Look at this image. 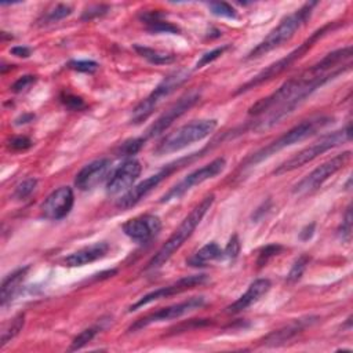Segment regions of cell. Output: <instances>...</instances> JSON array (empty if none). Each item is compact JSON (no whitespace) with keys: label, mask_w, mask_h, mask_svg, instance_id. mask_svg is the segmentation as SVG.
Wrapping results in <instances>:
<instances>
[{"label":"cell","mask_w":353,"mask_h":353,"mask_svg":"<svg viewBox=\"0 0 353 353\" xmlns=\"http://www.w3.org/2000/svg\"><path fill=\"white\" fill-rule=\"evenodd\" d=\"M352 47L338 48L317 63L305 69L298 76L283 83L274 92L256 101L248 110L251 116H262L254 125V131H265L299 106L316 90L342 74L350 68Z\"/></svg>","instance_id":"cell-1"},{"label":"cell","mask_w":353,"mask_h":353,"mask_svg":"<svg viewBox=\"0 0 353 353\" xmlns=\"http://www.w3.org/2000/svg\"><path fill=\"white\" fill-rule=\"evenodd\" d=\"M215 196L211 193L205 196L181 222V225L175 229V232L168 237V240L160 247V250L150 258L146 265V270H156L161 268L182 245L183 243L192 236L197 225L201 222L207 211L211 208Z\"/></svg>","instance_id":"cell-2"},{"label":"cell","mask_w":353,"mask_h":353,"mask_svg":"<svg viewBox=\"0 0 353 353\" xmlns=\"http://www.w3.org/2000/svg\"><path fill=\"white\" fill-rule=\"evenodd\" d=\"M331 123H332V117H330V116H314V117L302 120L299 124L290 128L287 132L280 135L277 139H274L273 142H270L265 148H262L258 152L248 156L244 160V164H241V167L245 168V167L256 165L258 163L270 157L276 152L309 138L310 135L316 134L319 130H323L324 127H327Z\"/></svg>","instance_id":"cell-3"},{"label":"cell","mask_w":353,"mask_h":353,"mask_svg":"<svg viewBox=\"0 0 353 353\" xmlns=\"http://www.w3.org/2000/svg\"><path fill=\"white\" fill-rule=\"evenodd\" d=\"M316 6H317V1L305 3L301 8H298L292 14L284 17L280 21V23L276 28H273L268 33V36L250 51L247 58L248 59L259 58V57L281 47L284 43H287L295 34V32L299 30L307 22V19L310 18L313 8Z\"/></svg>","instance_id":"cell-4"},{"label":"cell","mask_w":353,"mask_h":353,"mask_svg":"<svg viewBox=\"0 0 353 353\" xmlns=\"http://www.w3.org/2000/svg\"><path fill=\"white\" fill-rule=\"evenodd\" d=\"M338 25H339V23H336V22H330V23L321 26L320 29H317L316 32H313L302 44H299L295 50H292L287 57H284V58H281V59L273 62L272 65H269L268 68H265L263 70H261L258 74H255L251 80H248V81L244 83L241 87H239L234 94H236V95L243 94V92H245V91H248V90H252L254 87H258V85H261V84H263V83H266V81L274 79L276 76L281 74V73L285 72L292 63H295L299 58H302V57L314 46V43H316L317 40H320L323 36H325L330 30H332V29L336 28Z\"/></svg>","instance_id":"cell-5"},{"label":"cell","mask_w":353,"mask_h":353,"mask_svg":"<svg viewBox=\"0 0 353 353\" xmlns=\"http://www.w3.org/2000/svg\"><path fill=\"white\" fill-rule=\"evenodd\" d=\"M218 127V121L215 119H203L190 121L175 131L165 135L154 148L153 153L156 156L170 154L178 152L194 142H199L208 135H211Z\"/></svg>","instance_id":"cell-6"},{"label":"cell","mask_w":353,"mask_h":353,"mask_svg":"<svg viewBox=\"0 0 353 353\" xmlns=\"http://www.w3.org/2000/svg\"><path fill=\"white\" fill-rule=\"evenodd\" d=\"M350 139H352V131H350V123H347L343 130H339V131H335V132H331V134H327V135L321 137L320 139H317L312 145L306 146L305 149L299 150L296 154H294L292 157H290L288 160L281 163L274 170V174L280 175V174H285L288 171H292L298 167H302V165L313 161L316 157L325 153L327 150L343 143L345 141H350Z\"/></svg>","instance_id":"cell-7"},{"label":"cell","mask_w":353,"mask_h":353,"mask_svg":"<svg viewBox=\"0 0 353 353\" xmlns=\"http://www.w3.org/2000/svg\"><path fill=\"white\" fill-rule=\"evenodd\" d=\"M203 152L199 153H192L186 157H182L179 160H175L170 164H167L165 167H163L161 170H159L156 174L148 176L146 179L141 181L139 183H137L135 186H132L131 189H128L117 201V207L121 210H127L134 207L135 204H138L142 199H145L154 188H157L160 185V182H163L167 176H170L174 171L190 164L192 161H194L197 157L201 156Z\"/></svg>","instance_id":"cell-8"},{"label":"cell","mask_w":353,"mask_h":353,"mask_svg":"<svg viewBox=\"0 0 353 353\" xmlns=\"http://www.w3.org/2000/svg\"><path fill=\"white\" fill-rule=\"evenodd\" d=\"M189 77V72L185 69H178L165 76L161 83L157 84V87L143 99L141 101L134 109L131 114V123L139 124L145 121L154 109L167 98L171 92H174L179 85H182Z\"/></svg>","instance_id":"cell-9"},{"label":"cell","mask_w":353,"mask_h":353,"mask_svg":"<svg viewBox=\"0 0 353 353\" xmlns=\"http://www.w3.org/2000/svg\"><path fill=\"white\" fill-rule=\"evenodd\" d=\"M352 159V152L346 150L342 152L330 160L320 164L317 168H314L312 172H309L303 179H301L292 189L294 194L305 196L307 193H312L317 190L331 175L342 170Z\"/></svg>","instance_id":"cell-10"},{"label":"cell","mask_w":353,"mask_h":353,"mask_svg":"<svg viewBox=\"0 0 353 353\" xmlns=\"http://www.w3.org/2000/svg\"><path fill=\"white\" fill-rule=\"evenodd\" d=\"M225 167H226V160L223 157L214 159L208 164L192 171L182 181H179L176 185H174L165 194L161 196L160 203H168L171 200H176V199L182 197L193 186L200 185L211 178H215L218 174H221L225 170Z\"/></svg>","instance_id":"cell-11"},{"label":"cell","mask_w":353,"mask_h":353,"mask_svg":"<svg viewBox=\"0 0 353 353\" xmlns=\"http://www.w3.org/2000/svg\"><path fill=\"white\" fill-rule=\"evenodd\" d=\"M204 303H205L204 296H192L179 303H174V305L157 309L156 312H152V313L135 320L134 324H131V327L128 328V331L135 332V331H139V330H142L150 324H154V323L179 319L196 309H200Z\"/></svg>","instance_id":"cell-12"},{"label":"cell","mask_w":353,"mask_h":353,"mask_svg":"<svg viewBox=\"0 0 353 353\" xmlns=\"http://www.w3.org/2000/svg\"><path fill=\"white\" fill-rule=\"evenodd\" d=\"M201 94L199 91H190L182 95L176 102H174L164 113H161L146 130L145 139L154 138L167 131L174 121H176L182 114H185L189 109H192L199 101Z\"/></svg>","instance_id":"cell-13"},{"label":"cell","mask_w":353,"mask_h":353,"mask_svg":"<svg viewBox=\"0 0 353 353\" xmlns=\"http://www.w3.org/2000/svg\"><path fill=\"white\" fill-rule=\"evenodd\" d=\"M208 281V276L207 274H192V276H185V277H181L179 280L171 283V284H167L164 287H160L143 296H141L134 305L130 306L128 312H134L145 305H149L154 301H160V299H164V298H170L172 295H178L181 292H185L188 290H192V288H196V287H200L203 284H205Z\"/></svg>","instance_id":"cell-14"},{"label":"cell","mask_w":353,"mask_h":353,"mask_svg":"<svg viewBox=\"0 0 353 353\" xmlns=\"http://www.w3.org/2000/svg\"><path fill=\"white\" fill-rule=\"evenodd\" d=\"M142 165L137 159H127L123 161L108 178L106 193L110 196L127 192L134 186V182L141 174Z\"/></svg>","instance_id":"cell-15"},{"label":"cell","mask_w":353,"mask_h":353,"mask_svg":"<svg viewBox=\"0 0 353 353\" xmlns=\"http://www.w3.org/2000/svg\"><path fill=\"white\" fill-rule=\"evenodd\" d=\"M73 204H74V194L72 188L61 186L52 190L46 197V200L40 207L41 215L46 219L59 221L70 212V210L73 208Z\"/></svg>","instance_id":"cell-16"},{"label":"cell","mask_w":353,"mask_h":353,"mask_svg":"<svg viewBox=\"0 0 353 353\" xmlns=\"http://www.w3.org/2000/svg\"><path fill=\"white\" fill-rule=\"evenodd\" d=\"M161 230V219L154 214H143L128 219L123 225V232L135 243H148Z\"/></svg>","instance_id":"cell-17"},{"label":"cell","mask_w":353,"mask_h":353,"mask_svg":"<svg viewBox=\"0 0 353 353\" xmlns=\"http://www.w3.org/2000/svg\"><path fill=\"white\" fill-rule=\"evenodd\" d=\"M112 161L109 159H98L85 164L74 178L79 190H91L110 176Z\"/></svg>","instance_id":"cell-18"},{"label":"cell","mask_w":353,"mask_h":353,"mask_svg":"<svg viewBox=\"0 0 353 353\" xmlns=\"http://www.w3.org/2000/svg\"><path fill=\"white\" fill-rule=\"evenodd\" d=\"M317 320H319L317 316H307V317H302V319H295L291 323H288L287 325L279 328L277 331H273V332L268 334L263 338L262 345L272 346V347L284 345L285 342L291 341L298 334H301L306 327H310L312 324H314Z\"/></svg>","instance_id":"cell-19"},{"label":"cell","mask_w":353,"mask_h":353,"mask_svg":"<svg viewBox=\"0 0 353 353\" xmlns=\"http://www.w3.org/2000/svg\"><path fill=\"white\" fill-rule=\"evenodd\" d=\"M109 251V244L106 241H97L90 245H85L70 255L63 258V265L68 268H77V266H84L87 263L95 262L98 259H102L106 256Z\"/></svg>","instance_id":"cell-20"},{"label":"cell","mask_w":353,"mask_h":353,"mask_svg":"<svg viewBox=\"0 0 353 353\" xmlns=\"http://www.w3.org/2000/svg\"><path fill=\"white\" fill-rule=\"evenodd\" d=\"M272 283L268 279H256L255 281H252L247 291L237 298L233 303H230L226 307L228 313H240L243 310H245L247 307H250L251 305H254L255 302H258L263 295L268 294V291L270 290Z\"/></svg>","instance_id":"cell-21"},{"label":"cell","mask_w":353,"mask_h":353,"mask_svg":"<svg viewBox=\"0 0 353 353\" xmlns=\"http://www.w3.org/2000/svg\"><path fill=\"white\" fill-rule=\"evenodd\" d=\"M29 270V266H23V268H18L17 270L11 272L10 274H7L3 281H1V290H0V302L1 306L4 307L8 302H11V299L15 296V294L18 292L23 279L26 277V273Z\"/></svg>","instance_id":"cell-22"},{"label":"cell","mask_w":353,"mask_h":353,"mask_svg":"<svg viewBox=\"0 0 353 353\" xmlns=\"http://www.w3.org/2000/svg\"><path fill=\"white\" fill-rule=\"evenodd\" d=\"M164 14L160 11H146L141 14V21L146 25V29L150 33H171V34H179L181 29L179 26L174 25L172 22L165 21Z\"/></svg>","instance_id":"cell-23"},{"label":"cell","mask_w":353,"mask_h":353,"mask_svg":"<svg viewBox=\"0 0 353 353\" xmlns=\"http://www.w3.org/2000/svg\"><path fill=\"white\" fill-rule=\"evenodd\" d=\"M222 258H223V250L215 241H211L203 245L197 252H194L188 259L186 263L193 268H201V266H205L208 262L218 261Z\"/></svg>","instance_id":"cell-24"},{"label":"cell","mask_w":353,"mask_h":353,"mask_svg":"<svg viewBox=\"0 0 353 353\" xmlns=\"http://www.w3.org/2000/svg\"><path fill=\"white\" fill-rule=\"evenodd\" d=\"M134 50L138 55H141L142 58H145L148 62H150L153 65H168V63H172L176 58L175 54H172V52L145 47L141 44H135Z\"/></svg>","instance_id":"cell-25"},{"label":"cell","mask_w":353,"mask_h":353,"mask_svg":"<svg viewBox=\"0 0 353 353\" xmlns=\"http://www.w3.org/2000/svg\"><path fill=\"white\" fill-rule=\"evenodd\" d=\"M25 324V313H18L17 316L12 317V320H10L3 331H1V338H0V346L4 347L11 339H14L23 328Z\"/></svg>","instance_id":"cell-26"},{"label":"cell","mask_w":353,"mask_h":353,"mask_svg":"<svg viewBox=\"0 0 353 353\" xmlns=\"http://www.w3.org/2000/svg\"><path fill=\"white\" fill-rule=\"evenodd\" d=\"M72 6L69 4H57L54 6L52 8H50L40 19H39V23L40 25H47V23H54V22H58L66 17H69L72 14Z\"/></svg>","instance_id":"cell-27"},{"label":"cell","mask_w":353,"mask_h":353,"mask_svg":"<svg viewBox=\"0 0 353 353\" xmlns=\"http://www.w3.org/2000/svg\"><path fill=\"white\" fill-rule=\"evenodd\" d=\"M145 141H146L145 137L127 139V141H124V142L119 146L116 154H117L119 157H130V156H132V154H135V153H138V152L141 150V148L143 146Z\"/></svg>","instance_id":"cell-28"},{"label":"cell","mask_w":353,"mask_h":353,"mask_svg":"<svg viewBox=\"0 0 353 353\" xmlns=\"http://www.w3.org/2000/svg\"><path fill=\"white\" fill-rule=\"evenodd\" d=\"M309 262H310V256H309L307 254H302L301 256H298V258L295 259V262L292 263V266H291L288 274H287V281H288V283H295V281H298V280L302 277L303 272L306 270Z\"/></svg>","instance_id":"cell-29"},{"label":"cell","mask_w":353,"mask_h":353,"mask_svg":"<svg viewBox=\"0 0 353 353\" xmlns=\"http://www.w3.org/2000/svg\"><path fill=\"white\" fill-rule=\"evenodd\" d=\"M36 186H37V179L36 178H26L15 186V189L12 192V197L15 200H25L34 192Z\"/></svg>","instance_id":"cell-30"},{"label":"cell","mask_w":353,"mask_h":353,"mask_svg":"<svg viewBox=\"0 0 353 353\" xmlns=\"http://www.w3.org/2000/svg\"><path fill=\"white\" fill-rule=\"evenodd\" d=\"M210 11L216 15V17H222V18H237V11L228 3L225 1H211L207 4Z\"/></svg>","instance_id":"cell-31"},{"label":"cell","mask_w":353,"mask_h":353,"mask_svg":"<svg viewBox=\"0 0 353 353\" xmlns=\"http://www.w3.org/2000/svg\"><path fill=\"white\" fill-rule=\"evenodd\" d=\"M283 245L277 244V243H273V244H268L265 245L259 254H258V259H256V265L261 268V266H265L272 258H274L276 255H279L281 251H283Z\"/></svg>","instance_id":"cell-32"},{"label":"cell","mask_w":353,"mask_h":353,"mask_svg":"<svg viewBox=\"0 0 353 353\" xmlns=\"http://www.w3.org/2000/svg\"><path fill=\"white\" fill-rule=\"evenodd\" d=\"M97 332H98V327H91V328L83 330L77 336H74L69 350L74 352V350H79V349L84 347L88 342L92 341V338L97 335Z\"/></svg>","instance_id":"cell-33"},{"label":"cell","mask_w":353,"mask_h":353,"mask_svg":"<svg viewBox=\"0 0 353 353\" xmlns=\"http://www.w3.org/2000/svg\"><path fill=\"white\" fill-rule=\"evenodd\" d=\"M350 234H352V205H347L343 221L338 229V237L341 241L347 243L350 240Z\"/></svg>","instance_id":"cell-34"},{"label":"cell","mask_w":353,"mask_h":353,"mask_svg":"<svg viewBox=\"0 0 353 353\" xmlns=\"http://www.w3.org/2000/svg\"><path fill=\"white\" fill-rule=\"evenodd\" d=\"M229 48V44H225V46H221V47H216V48H214V50H211V51H208V52H205V54H203L201 55V58L196 62V69H200V68H203V66H205V65H208V63H211L212 61H215V59H218L226 50Z\"/></svg>","instance_id":"cell-35"},{"label":"cell","mask_w":353,"mask_h":353,"mask_svg":"<svg viewBox=\"0 0 353 353\" xmlns=\"http://www.w3.org/2000/svg\"><path fill=\"white\" fill-rule=\"evenodd\" d=\"M109 11V6L108 4H94V6H88L81 15V21H91L94 18L102 17Z\"/></svg>","instance_id":"cell-36"},{"label":"cell","mask_w":353,"mask_h":353,"mask_svg":"<svg viewBox=\"0 0 353 353\" xmlns=\"http://www.w3.org/2000/svg\"><path fill=\"white\" fill-rule=\"evenodd\" d=\"M68 66L73 70L81 72V73H94L98 69V63L95 61L88 59H79V61H70Z\"/></svg>","instance_id":"cell-37"},{"label":"cell","mask_w":353,"mask_h":353,"mask_svg":"<svg viewBox=\"0 0 353 353\" xmlns=\"http://www.w3.org/2000/svg\"><path fill=\"white\" fill-rule=\"evenodd\" d=\"M33 142L25 137V135H18V137H14L11 138L8 142H7V148L10 150H14V152H23V150H28L29 148H32Z\"/></svg>","instance_id":"cell-38"},{"label":"cell","mask_w":353,"mask_h":353,"mask_svg":"<svg viewBox=\"0 0 353 353\" xmlns=\"http://www.w3.org/2000/svg\"><path fill=\"white\" fill-rule=\"evenodd\" d=\"M61 101H62V103H63L66 108H69L70 110H81V109L85 108V103H84V101H83L80 97L73 95V94H69V92L62 94V95H61Z\"/></svg>","instance_id":"cell-39"},{"label":"cell","mask_w":353,"mask_h":353,"mask_svg":"<svg viewBox=\"0 0 353 353\" xmlns=\"http://www.w3.org/2000/svg\"><path fill=\"white\" fill-rule=\"evenodd\" d=\"M239 252H240V240H239L237 234H233L223 250V258L233 261L237 258Z\"/></svg>","instance_id":"cell-40"},{"label":"cell","mask_w":353,"mask_h":353,"mask_svg":"<svg viewBox=\"0 0 353 353\" xmlns=\"http://www.w3.org/2000/svg\"><path fill=\"white\" fill-rule=\"evenodd\" d=\"M36 81V76H33V74H25V76H22V77H19L14 84H12V91L14 92H22V91H25L26 88H29L33 83Z\"/></svg>","instance_id":"cell-41"},{"label":"cell","mask_w":353,"mask_h":353,"mask_svg":"<svg viewBox=\"0 0 353 353\" xmlns=\"http://www.w3.org/2000/svg\"><path fill=\"white\" fill-rule=\"evenodd\" d=\"M314 230H316V223H314V222L305 225V226L301 229V232H299V239H301L302 241H307L309 239L313 237Z\"/></svg>","instance_id":"cell-42"},{"label":"cell","mask_w":353,"mask_h":353,"mask_svg":"<svg viewBox=\"0 0 353 353\" xmlns=\"http://www.w3.org/2000/svg\"><path fill=\"white\" fill-rule=\"evenodd\" d=\"M10 52H11L12 55L18 57V58H28V57L30 55L32 50H30L29 47H26V46H15V47H12V48L10 50Z\"/></svg>","instance_id":"cell-43"},{"label":"cell","mask_w":353,"mask_h":353,"mask_svg":"<svg viewBox=\"0 0 353 353\" xmlns=\"http://www.w3.org/2000/svg\"><path fill=\"white\" fill-rule=\"evenodd\" d=\"M33 117H34V116H33V114H30V113H29V114H23V116H21L19 119H17V120H15V124H17V125H19V124L29 123Z\"/></svg>","instance_id":"cell-44"}]
</instances>
